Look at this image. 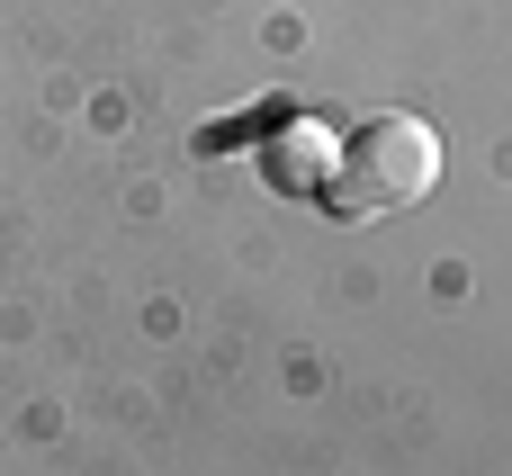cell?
<instances>
[{
	"label": "cell",
	"mask_w": 512,
	"mask_h": 476,
	"mask_svg": "<svg viewBox=\"0 0 512 476\" xmlns=\"http://www.w3.org/2000/svg\"><path fill=\"white\" fill-rule=\"evenodd\" d=\"M333 126L324 117H279L270 126V180L279 189H324V171H333Z\"/></svg>",
	"instance_id": "2"
},
{
	"label": "cell",
	"mask_w": 512,
	"mask_h": 476,
	"mask_svg": "<svg viewBox=\"0 0 512 476\" xmlns=\"http://www.w3.org/2000/svg\"><path fill=\"white\" fill-rule=\"evenodd\" d=\"M432 180H441V135H432L423 117H405V108H378L369 126H351V135L333 144V171H324L315 198H324L333 216H351V225H378V216L423 207Z\"/></svg>",
	"instance_id": "1"
}]
</instances>
